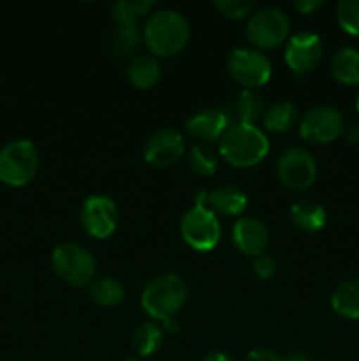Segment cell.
Wrapping results in <instances>:
<instances>
[{
  "mask_svg": "<svg viewBox=\"0 0 359 361\" xmlns=\"http://www.w3.org/2000/svg\"><path fill=\"white\" fill-rule=\"evenodd\" d=\"M81 224L92 238L104 240L115 233L118 224V208L104 194L88 196L81 204Z\"/></svg>",
  "mask_w": 359,
  "mask_h": 361,
  "instance_id": "11",
  "label": "cell"
},
{
  "mask_svg": "<svg viewBox=\"0 0 359 361\" xmlns=\"http://www.w3.org/2000/svg\"><path fill=\"white\" fill-rule=\"evenodd\" d=\"M189 164L190 169H192L197 176L208 178V176H213L215 171H217L218 159L217 155H215L210 148L204 147V145H194L189 152Z\"/></svg>",
  "mask_w": 359,
  "mask_h": 361,
  "instance_id": "27",
  "label": "cell"
},
{
  "mask_svg": "<svg viewBox=\"0 0 359 361\" xmlns=\"http://www.w3.org/2000/svg\"><path fill=\"white\" fill-rule=\"evenodd\" d=\"M252 0H217L215 9L229 20H243V18L253 14Z\"/></svg>",
  "mask_w": 359,
  "mask_h": 361,
  "instance_id": "29",
  "label": "cell"
},
{
  "mask_svg": "<svg viewBox=\"0 0 359 361\" xmlns=\"http://www.w3.org/2000/svg\"><path fill=\"white\" fill-rule=\"evenodd\" d=\"M291 34V20L277 7H263L253 11L246 23V39L259 49H275Z\"/></svg>",
  "mask_w": 359,
  "mask_h": 361,
  "instance_id": "6",
  "label": "cell"
},
{
  "mask_svg": "<svg viewBox=\"0 0 359 361\" xmlns=\"http://www.w3.org/2000/svg\"><path fill=\"white\" fill-rule=\"evenodd\" d=\"M122 361H141V360H137V358H127V360H122Z\"/></svg>",
  "mask_w": 359,
  "mask_h": 361,
  "instance_id": "36",
  "label": "cell"
},
{
  "mask_svg": "<svg viewBox=\"0 0 359 361\" xmlns=\"http://www.w3.org/2000/svg\"><path fill=\"white\" fill-rule=\"evenodd\" d=\"M355 108H358V113H359V97H358V102H355Z\"/></svg>",
  "mask_w": 359,
  "mask_h": 361,
  "instance_id": "37",
  "label": "cell"
},
{
  "mask_svg": "<svg viewBox=\"0 0 359 361\" xmlns=\"http://www.w3.org/2000/svg\"><path fill=\"white\" fill-rule=\"evenodd\" d=\"M336 18L347 34L359 37V0H341L336 7Z\"/></svg>",
  "mask_w": 359,
  "mask_h": 361,
  "instance_id": "28",
  "label": "cell"
},
{
  "mask_svg": "<svg viewBox=\"0 0 359 361\" xmlns=\"http://www.w3.org/2000/svg\"><path fill=\"white\" fill-rule=\"evenodd\" d=\"M232 243L245 256L257 257L270 245V231L259 219L241 217L232 226Z\"/></svg>",
  "mask_w": 359,
  "mask_h": 361,
  "instance_id": "15",
  "label": "cell"
},
{
  "mask_svg": "<svg viewBox=\"0 0 359 361\" xmlns=\"http://www.w3.org/2000/svg\"><path fill=\"white\" fill-rule=\"evenodd\" d=\"M331 74L341 85H359V51L355 48H340L331 56Z\"/></svg>",
  "mask_w": 359,
  "mask_h": 361,
  "instance_id": "18",
  "label": "cell"
},
{
  "mask_svg": "<svg viewBox=\"0 0 359 361\" xmlns=\"http://www.w3.org/2000/svg\"><path fill=\"white\" fill-rule=\"evenodd\" d=\"M141 42H143V34L136 25L134 27H118L111 37V51L118 59H127L139 49Z\"/></svg>",
  "mask_w": 359,
  "mask_h": 361,
  "instance_id": "26",
  "label": "cell"
},
{
  "mask_svg": "<svg viewBox=\"0 0 359 361\" xmlns=\"http://www.w3.org/2000/svg\"><path fill=\"white\" fill-rule=\"evenodd\" d=\"M277 175L287 189L301 192L317 180V162L305 148H289L277 162Z\"/></svg>",
  "mask_w": 359,
  "mask_h": 361,
  "instance_id": "10",
  "label": "cell"
},
{
  "mask_svg": "<svg viewBox=\"0 0 359 361\" xmlns=\"http://www.w3.org/2000/svg\"><path fill=\"white\" fill-rule=\"evenodd\" d=\"M189 296L185 281L175 274L157 275L143 289L141 305L144 312L158 321H168L183 309Z\"/></svg>",
  "mask_w": 359,
  "mask_h": 361,
  "instance_id": "3",
  "label": "cell"
},
{
  "mask_svg": "<svg viewBox=\"0 0 359 361\" xmlns=\"http://www.w3.org/2000/svg\"><path fill=\"white\" fill-rule=\"evenodd\" d=\"M164 344V330L157 323H143L132 331L130 345L141 358L153 356Z\"/></svg>",
  "mask_w": 359,
  "mask_h": 361,
  "instance_id": "22",
  "label": "cell"
},
{
  "mask_svg": "<svg viewBox=\"0 0 359 361\" xmlns=\"http://www.w3.org/2000/svg\"><path fill=\"white\" fill-rule=\"evenodd\" d=\"M324 55L322 41L312 32H299L289 37L285 46V63L296 74H306L315 69Z\"/></svg>",
  "mask_w": 359,
  "mask_h": 361,
  "instance_id": "12",
  "label": "cell"
},
{
  "mask_svg": "<svg viewBox=\"0 0 359 361\" xmlns=\"http://www.w3.org/2000/svg\"><path fill=\"white\" fill-rule=\"evenodd\" d=\"M291 219L301 231L315 233L326 226L327 214L322 204L312 200H299L291 207Z\"/></svg>",
  "mask_w": 359,
  "mask_h": 361,
  "instance_id": "17",
  "label": "cell"
},
{
  "mask_svg": "<svg viewBox=\"0 0 359 361\" xmlns=\"http://www.w3.org/2000/svg\"><path fill=\"white\" fill-rule=\"evenodd\" d=\"M153 0H120L113 6V18L118 27H134L139 18L155 9Z\"/></svg>",
  "mask_w": 359,
  "mask_h": 361,
  "instance_id": "24",
  "label": "cell"
},
{
  "mask_svg": "<svg viewBox=\"0 0 359 361\" xmlns=\"http://www.w3.org/2000/svg\"><path fill=\"white\" fill-rule=\"evenodd\" d=\"M245 361H285L278 353L271 351V349H253L246 355Z\"/></svg>",
  "mask_w": 359,
  "mask_h": 361,
  "instance_id": "31",
  "label": "cell"
},
{
  "mask_svg": "<svg viewBox=\"0 0 359 361\" xmlns=\"http://www.w3.org/2000/svg\"><path fill=\"white\" fill-rule=\"evenodd\" d=\"M162 330H164V334L175 335L176 331L180 330L178 321H176L175 317H171V319H168V321H162Z\"/></svg>",
  "mask_w": 359,
  "mask_h": 361,
  "instance_id": "34",
  "label": "cell"
},
{
  "mask_svg": "<svg viewBox=\"0 0 359 361\" xmlns=\"http://www.w3.org/2000/svg\"><path fill=\"white\" fill-rule=\"evenodd\" d=\"M39 169V152L30 140L9 141L0 150V182L23 187L34 180Z\"/></svg>",
  "mask_w": 359,
  "mask_h": 361,
  "instance_id": "4",
  "label": "cell"
},
{
  "mask_svg": "<svg viewBox=\"0 0 359 361\" xmlns=\"http://www.w3.org/2000/svg\"><path fill=\"white\" fill-rule=\"evenodd\" d=\"M344 130V116L333 106H315L303 116L298 127L299 137L313 145L333 143Z\"/></svg>",
  "mask_w": 359,
  "mask_h": 361,
  "instance_id": "9",
  "label": "cell"
},
{
  "mask_svg": "<svg viewBox=\"0 0 359 361\" xmlns=\"http://www.w3.org/2000/svg\"><path fill=\"white\" fill-rule=\"evenodd\" d=\"M229 76L241 85L243 90H257L271 80V62L264 53L252 48L232 49L227 59Z\"/></svg>",
  "mask_w": 359,
  "mask_h": 361,
  "instance_id": "8",
  "label": "cell"
},
{
  "mask_svg": "<svg viewBox=\"0 0 359 361\" xmlns=\"http://www.w3.org/2000/svg\"><path fill=\"white\" fill-rule=\"evenodd\" d=\"M320 6H322L320 0H298V2H294V7L301 14H312L313 11L319 9Z\"/></svg>",
  "mask_w": 359,
  "mask_h": 361,
  "instance_id": "32",
  "label": "cell"
},
{
  "mask_svg": "<svg viewBox=\"0 0 359 361\" xmlns=\"http://www.w3.org/2000/svg\"><path fill=\"white\" fill-rule=\"evenodd\" d=\"M253 274L260 279V281H267V279L273 277L277 274V263L271 256H267L266 252L260 254V256L253 257Z\"/></svg>",
  "mask_w": 359,
  "mask_h": 361,
  "instance_id": "30",
  "label": "cell"
},
{
  "mask_svg": "<svg viewBox=\"0 0 359 361\" xmlns=\"http://www.w3.org/2000/svg\"><path fill=\"white\" fill-rule=\"evenodd\" d=\"M189 39V21L175 9L155 11L144 25L143 42L153 56L171 59L185 48Z\"/></svg>",
  "mask_w": 359,
  "mask_h": 361,
  "instance_id": "1",
  "label": "cell"
},
{
  "mask_svg": "<svg viewBox=\"0 0 359 361\" xmlns=\"http://www.w3.org/2000/svg\"><path fill=\"white\" fill-rule=\"evenodd\" d=\"M298 118H299L298 108H296L292 102L278 101V102H273V104L264 111L263 123L264 127H266V130H271V133H277V134H284V133H289V130L298 123Z\"/></svg>",
  "mask_w": 359,
  "mask_h": 361,
  "instance_id": "21",
  "label": "cell"
},
{
  "mask_svg": "<svg viewBox=\"0 0 359 361\" xmlns=\"http://www.w3.org/2000/svg\"><path fill=\"white\" fill-rule=\"evenodd\" d=\"M345 134V140L352 145H358L359 143V123H352V126L345 127L344 130Z\"/></svg>",
  "mask_w": 359,
  "mask_h": 361,
  "instance_id": "33",
  "label": "cell"
},
{
  "mask_svg": "<svg viewBox=\"0 0 359 361\" xmlns=\"http://www.w3.org/2000/svg\"><path fill=\"white\" fill-rule=\"evenodd\" d=\"M331 309L345 319H359V279L344 282L334 289Z\"/></svg>",
  "mask_w": 359,
  "mask_h": 361,
  "instance_id": "20",
  "label": "cell"
},
{
  "mask_svg": "<svg viewBox=\"0 0 359 361\" xmlns=\"http://www.w3.org/2000/svg\"><path fill=\"white\" fill-rule=\"evenodd\" d=\"M264 111H266L264 99L257 90H243L232 108L236 123H248V126H253L257 120L263 118Z\"/></svg>",
  "mask_w": 359,
  "mask_h": 361,
  "instance_id": "23",
  "label": "cell"
},
{
  "mask_svg": "<svg viewBox=\"0 0 359 361\" xmlns=\"http://www.w3.org/2000/svg\"><path fill=\"white\" fill-rule=\"evenodd\" d=\"M51 267L58 279L74 288L92 284L97 270L95 257L80 243H62L56 247L51 254Z\"/></svg>",
  "mask_w": 359,
  "mask_h": 361,
  "instance_id": "5",
  "label": "cell"
},
{
  "mask_svg": "<svg viewBox=\"0 0 359 361\" xmlns=\"http://www.w3.org/2000/svg\"><path fill=\"white\" fill-rule=\"evenodd\" d=\"M218 152L234 168H253L270 154V141L259 127L232 123L218 141Z\"/></svg>",
  "mask_w": 359,
  "mask_h": 361,
  "instance_id": "2",
  "label": "cell"
},
{
  "mask_svg": "<svg viewBox=\"0 0 359 361\" xmlns=\"http://www.w3.org/2000/svg\"><path fill=\"white\" fill-rule=\"evenodd\" d=\"M201 361H232V360L229 358L227 355H224V353H211V355L204 356Z\"/></svg>",
  "mask_w": 359,
  "mask_h": 361,
  "instance_id": "35",
  "label": "cell"
},
{
  "mask_svg": "<svg viewBox=\"0 0 359 361\" xmlns=\"http://www.w3.org/2000/svg\"><path fill=\"white\" fill-rule=\"evenodd\" d=\"M180 233L189 247L199 252L215 249L220 242L222 226L218 215L203 204H194L180 222Z\"/></svg>",
  "mask_w": 359,
  "mask_h": 361,
  "instance_id": "7",
  "label": "cell"
},
{
  "mask_svg": "<svg viewBox=\"0 0 359 361\" xmlns=\"http://www.w3.org/2000/svg\"><path fill=\"white\" fill-rule=\"evenodd\" d=\"M185 154V141L178 130L162 129L144 143V161L155 168H171Z\"/></svg>",
  "mask_w": 359,
  "mask_h": 361,
  "instance_id": "13",
  "label": "cell"
},
{
  "mask_svg": "<svg viewBox=\"0 0 359 361\" xmlns=\"http://www.w3.org/2000/svg\"><path fill=\"white\" fill-rule=\"evenodd\" d=\"M246 204H248V197L239 187L222 185L208 194L206 207L217 215L234 217V215H241L245 212Z\"/></svg>",
  "mask_w": 359,
  "mask_h": 361,
  "instance_id": "16",
  "label": "cell"
},
{
  "mask_svg": "<svg viewBox=\"0 0 359 361\" xmlns=\"http://www.w3.org/2000/svg\"><path fill=\"white\" fill-rule=\"evenodd\" d=\"M127 74L132 87H136L137 90H148L160 80V63L151 55L134 56Z\"/></svg>",
  "mask_w": 359,
  "mask_h": 361,
  "instance_id": "19",
  "label": "cell"
},
{
  "mask_svg": "<svg viewBox=\"0 0 359 361\" xmlns=\"http://www.w3.org/2000/svg\"><path fill=\"white\" fill-rule=\"evenodd\" d=\"M90 298L99 307H116L125 298V289L116 279H99L90 284Z\"/></svg>",
  "mask_w": 359,
  "mask_h": 361,
  "instance_id": "25",
  "label": "cell"
},
{
  "mask_svg": "<svg viewBox=\"0 0 359 361\" xmlns=\"http://www.w3.org/2000/svg\"><path fill=\"white\" fill-rule=\"evenodd\" d=\"M232 123H236L232 109L229 111L225 108H204L187 118L185 129L196 140L213 143V141H220V137Z\"/></svg>",
  "mask_w": 359,
  "mask_h": 361,
  "instance_id": "14",
  "label": "cell"
}]
</instances>
